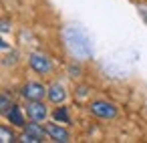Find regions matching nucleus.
<instances>
[{"mask_svg": "<svg viewBox=\"0 0 147 143\" xmlns=\"http://www.w3.org/2000/svg\"><path fill=\"white\" fill-rule=\"evenodd\" d=\"M26 115L30 117V121L40 123V121L47 119L49 111H47V107H45L40 101H28V105H26Z\"/></svg>", "mask_w": 147, "mask_h": 143, "instance_id": "obj_4", "label": "nucleus"}, {"mask_svg": "<svg viewBox=\"0 0 147 143\" xmlns=\"http://www.w3.org/2000/svg\"><path fill=\"white\" fill-rule=\"evenodd\" d=\"M45 95H47V89L40 83H26L22 87V97L26 101H42Z\"/></svg>", "mask_w": 147, "mask_h": 143, "instance_id": "obj_3", "label": "nucleus"}, {"mask_svg": "<svg viewBox=\"0 0 147 143\" xmlns=\"http://www.w3.org/2000/svg\"><path fill=\"white\" fill-rule=\"evenodd\" d=\"M45 129H47V135H49L51 139H55V141L65 143V141H69V139H71L69 131H67V129H63V127H59V125H55V123H49Z\"/></svg>", "mask_w": 147, "mask_h": 143, "instance_id": "obj_5", "label": "nucleus"}, {"mask_svg": "<svg viewBox=\"0 0 147 143\" xmlns=\"http://www.w3.org/2000/svg\"><path fill=\"white\" fill-rule=\"evenodd\" d=\"M24 131H26V133H30V135H34V137H36V139H40V141H42V139H45V135H47V129L38 127V125H36V121H34V123H30V125H26V129H24Z\"/></svg>", "mask_w": 147, "mask_h": 143, "instance_id": "obj_9", "label": "nucleus"}, {"mask_svg": "<svg viewBox=\"0 0 147 143\" xmlns=\"http://www.w3.org/2000/svg\"><path fill=\"white\" fill-rule=\"evenodd\" d=\"M10 107H12V103H10V99H8L6 95H0V115H2V113L6 115V111H8Z\"/></svg>", "mask_w": 147, "mask_h": 143, "instance_id": "obj_11", "label": "nucleus"}, {"mask_svg": "<svg viewBox=\"0 0 147 143\" xmlns=\"http://www.w3.org/2000/svg\"><path fill=\"white\" fill-rule=\"evenodd\" d=\"M20 141H24V143H40V139H36L34 135H30V133H26V131L20 135Z\"/></svg>", "mask_w": 147, "mask_h": 143, "instance_id": "obj_12", "label": "nucleus"}, {"mask_svg": "<svg viewBox=\"0 0 147 143\" xmlns=\"http://www.w3.org/2000/svg\"><path fill=\"white\" fill-rule=\"evenodd\" d=\"M4 49H8V45H6L2 38H0V51H4Z\"/></svg>", "mask_w": 147, "mask_h": 143, "instance_id": "obj_14", "label": "nucleus"}, {"mask_svg": "<svg viewBox=\"0 0 147 143\" xmlns=\"http://www.w3.org/2000/svg\"><path fill=\"white\" fill-rule=\"evenodd\" d=\"M47 95H49V99H51L53 103H63V101L67 99V91H65V87H63L61 83L51 85V87L47 89Z\"/></svg>", "mask_w": 147, "mask_h": 143, "instance_id": "obj_6", "label": "nucleus"}, {"mask_svg": "<svg viewBox=\"0 0 147 143\" xmlns=\"http://www.w3.org/2000/svg\"><path fill=\"white\" fill-rule=\"evenodd\" d=\"M10 141H16L14 133L6 127H0V143H10Z\"/></svg>", "mask_w": 147, "mask_h": 143, "instance_id": "obj_10", "label": "nucleus"}, {"mask_svg": "<svg viewBox=\"0 0 147 143\" xmlns=\"http://www.w3.org/2000/svg\"><path fill=\"white\" fill-rule=\"evenodd\" d=\"M28 65L32 67V71L40 73V75H47L51 71V59L47 55H40V53H32L28 57Z\"/></svg>", "mask_w": 147, "mask_h": 143, "instance_id": "obj_2", "label": "nucleus"}, {"mask_svg": "<svg viewBox=\"0 0 147 143\" xmlns=\"http://www.w3.org/2000/svg\"><path fill=\"white\" fill-rule=\"evenodd\" d=\"M6 119H8L10 123H14L16 127H24V117H22V111H20V107H16V105H12V107L6 111Z\"/></svg>", "mask_w": 147, "mask_h": 143, "instance_id": "obj_7", "label": "nucleus"}, {"mask_svg": "<svg viewBox=\"0 0 147 143\" xmlns=\"http://www.w3.org/2000/svg\"><path fill=\"white\" fill-rule=\"evenodd\" d=\"M53 119L59 121V123H71V117H69V111L67 107H57L55 113H53Z\"/></svg>", "mask_w": 147, "mask_h": 143, "instance_id": "obj_8", "label": "nucleus"}, {"mask_svg": "<svg viewBox=\"0 0 147 143\" xmlns=\"http://www.w3.org/2000/svg\"><path fill=\"white\" fill-rule=\"evenodd\" d=\"M0 30H8V22L6 20H0Z\"/></svg>", "mask_w": 147, "mask_h": 143, "instance_id": "obj_13", "label": "nucleus"}, {"mask_svg": "<svg viewBox=\"0 0 147 143\" xmlns=\"http://www.w3.org/2000/svg\"><path fill=\"white\" fill-rule=\"evenodd\" d=\"M89 109H91V113H93L95 117H99V119H113V117L117 115L115 105L109 103V101H93Z\"/></svg>", "mask_w": 147, "mask_h": 143, "instance_id": "obj_1", "label": "nucleus"}]
</instances>
